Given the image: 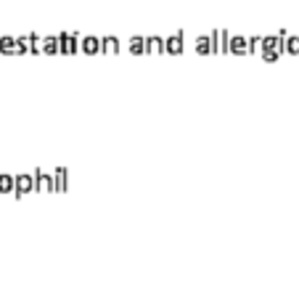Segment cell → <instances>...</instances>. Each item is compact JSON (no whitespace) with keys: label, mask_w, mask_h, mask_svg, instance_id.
Masks as SVG:
<instances>
[{"label":"cell","mask_w":299,"mask_h":302,"mask_svg":"<svg viewBox=\"0 0 299 302\" xmlns=\"http://www.w3.org/2000/svg\"><path fill=\"white\" fill-rule=\"evenodd\" d=\"M281 53H283V32H278V35H270V37H262L260 56H262L265 61H275Z\"/></svg>","instance_id":"obj_1"},{"label":"cell","mask_w":299,"mask_h":302,"mask_svg":"<svg viewBox=\"0 0 299 302\" xmlns=\"http://www.w3.org/2000/svg\"><path fill=\"white\" fill-rule=\"evenodd\" d=\"M80 51H82V53H101V40L93 37V35L82 37V40H80Z\"/></svg>","instance_id":"obj_8"},{"label":"cell","mask_w":299,"mask_h":302,"mask_svg":"<svg viewBox=\"0 0 299 302\" xmlns=\"http://www.w3.org/2000/svg\"><path fill=\"white\" fill-rule=\"evenodd\" d=\"M29 191H35V175H29V172L16 175V178H13V194L24 196V194H29Z\"/></svg>","instance_id":"obj_2"},{"label":"cell","mask_w":299,"mask_h":302,"mask_svg":"<svg viewBox=\"0 0 299 302\" xmlns=\"http://www.w3.org/2000/svg\"><path fill=\"white\" fill-rule=\"evenodd\" d=\"M228 53H236V56H244V53H249V40H246V37H241V35L230 37V40H228Z\"/></svg>","instance_id":"obj_4"},{"label":"cell","mask_w":299,"mask_h":302,"mask_svg":"<svg viewBox=\"0 0 299 302\" xmlns=\"http://www.w3.org/2000/svg\"><path fill=\"white\" fill-rule=\"evenodd\" d=\"M0 53H19L16 51V40L13 37H0Z\"/></svg>","instance_id":"obj_15"},{"label":"cell","mask_w":299,"mask_h":302,"mask_svg":"<svg viewBox=\"0 0 299 302\" xmlns=\"http://www.w3.org/2000/svg\"><path fill=\"white\" fill-rule=\"evenodd\" d=\"M35 191H53V175L42 172V170H35Z\"/></svg>","instance_id":"obj_5"},{"label":"cell","mask_w":299,"mask_h":302,"mask_svg":"<svg viewBox=\"0 0 299 302\" xmlns=\"http://www.w3.org/2000/svg\"><path fill=\"white\" fill-rule=\"evenodd\" d=\"M196 51H199V53H215L212 35H201V37H196Z\"/></svg>","instance_id":"obj_10"},{"label":"cell","mask_w":299,"mask_h":302,"mask_svg":"<svg viewBox=\"0 0 299 302\" xmlns=\"http://www.w3.org/2000/svg\"><path fill=\"white\" fill-rule=\"evenodd\" d=\"M58 45H61V53H77L80 51V37L74 32H64V35H58Z\"/></svg>","instance_id":"obj_3"},{"label":"cell","mask_w":299,"mask_h":302,"mask_svg":"<svg viewBox=\"0 0 299 302\" xmlns=\"http://www.w3.org/2000/svg\"><path fill=\"white\" fill-rule=\"evenodd\" d=\"M164 53H183V32H175L164 40Z\"/></svg>","instance_id":"obj_6"},{"label":"cell","mask_w":299,"mask_h":302,"mask_svg":"<svg viewBox=\"0 0 299 302\" xmlns=\"http://www.w3.org/2000/svg\"><path fill=\"white\" fill-rule=\"evenodd\" d=\"M0 194H13V178L11 175H0Z\"/></svg>","instance_id":"obj_17"},{"label":"cell","mask_w":299,"mask_h":302,"mask_svg":"<svg viewBox=\"0 0 299 302\" xmlns=\"http://www.w3.org/2000/svg\"><path fill=\"white\" fill-rule=\"evenodd\" d=\"M67 170L64 167H58L56 172H53V191H67Z\"/></svg>","instance_id":"obj_11"},{"label":"cell","mask_w":299,"mask_h":302,"mask_svg":"<svg viewBox=\"0 0 299 302\" xmlns=\"http://www.w3.org/2000/svg\"><path fill=\"white\" fill-rule=\"evenodd\" d=\"M40 53H61L58 37H40Z\"/></svg>","instance_id":"obj_9"},{"label":"cell","mask_w":299,"mask_h":302,"mask_svg":"<svg viewBox=\"0 0 299 302\" xmlns=\"http://www.w3.org/2000/svg\"><path fill=\"white\" fill-rule=\"evenodd\" d=\"M283 53H299V37H291L289 32H283Z\"/></svg>","instance_id":"obj_12"},{"label":"cell","mask_w":299,"mask_h":302,"mask_svg":"<svg viewBox=\"0 0 299 302\" xmlns=\"http://www.w3.org/2000/svg\"><path fill=\"white\" fill-rule=\"evenodd\" d=\"M262 48V37H249V53H260Z\"/></svg>","instance_id":"obj_18"},{"label":"cell","mask_w":299,"mask_h":302,"mask_svg":"<svg viewBox=\"0 0 299 302\" xmlns=\"http://www.w3.org/2000/svg\"><path fill=\"white\" fill-rule=\"evenodd\" d=\"M146 53H164V40L162 37H148L146 40Z\"/></svg>","instance_id":"obj_13"},{"label":"cell","mask_w":299,"mask_h":302,"mask_svg":"<svg viewBox=\"0 0 299 302\" xmlns=\"http://www.w3.org/2000/svg\"><path fill=\"white\" fill-rule=\"evenodd\" d=\"M212 43H215V51L217 53H228V32L225 29L212 32Z\"/></svg>","instance_id":"obj_7"},{"label":"cell","mask_w":299,"mask_h":302,"mask_svg":"<svg viewBox=\"0 0 299 302\" xmlns=\"http://www.w3.org/2000/svg\"><path fill=\"white\" fill-rule=\"evenodd\" d=\"M101 51L103 53H119V40L117 37H103L101 40Z\"/></svg>","instance_id":"obj_14"},{"label":"cell","mask_w":299,"mask_h":302,"mask_svg":"<svg viewBox=\"0 0 299 302\" xmlns=\"http://www.w3.org/2000/svg\"><path fill=\"white\" fill-rule=\"evenodd\" d=\"M127 48H130V53H146V40L143 37H133L127 43Z\"/></svg>","instance_id":"obj_16"}]
</instances>
